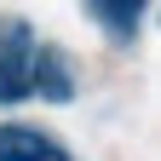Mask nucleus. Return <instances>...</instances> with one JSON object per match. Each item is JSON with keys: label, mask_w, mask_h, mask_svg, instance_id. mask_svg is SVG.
I'll return each instance as SVG.
<instances>
[{"label": "nucleus", "mask_w": 161, "mask_h": 161, "mask_svg": "<svg viewBox=\"0 0 161 161\" xmlns=\"http://www.w3.org/2000/svg\"><path fill=\"white\" fill-rule=\"evenodd\" d=\"M35 58H40L35 29L6 23V35H0V104H17V98L35 92Z\"/></svg>", "instance_id": "obj_1"}, {"label": "nucleus", "mask_w": 161, "mask_h": 161, "mask_svg": "<svg viewBox=\"0 0 161 161\" xmlns=\"http://www.w3.org/2000/svg\"><path fill=\"white\" fill-rule=\"evenodd\" d=\"M35 92H40V98H52V104L75 98V80H69L64 58H58L52 46H40V58H35Z\"/></svg>", "instance_id": "obj_3"}, {"label": "nucleus", "mask_w": 161, "mask_h": 161, "mask_svg": "<svg viewBox=\"0 0 161 161\" xmlns=\"http://www.w3.org/2000/svg\"><path fill=\"white\" fill-rule=\"evenodd\" d=\"M92 12L104 17V29H109V35L127 40V35L138 29V17H144V0H92Z\"/></svg>", "instance_id": "obj_4"}, {"label": "nucleus", "mask_w": 161, "mask_h": 161, "mask_svg": "<svg viewBox=\"0 0 161 161\" xmlns=\"http://www.w3.org/2000/svg\"><path fill=\"white\" fill-rule=\"evenodd\" d=\"M0 161H69V150L35 127H0Z\"/></svg>", "instance_id": "obj_2"}]
</instances>
